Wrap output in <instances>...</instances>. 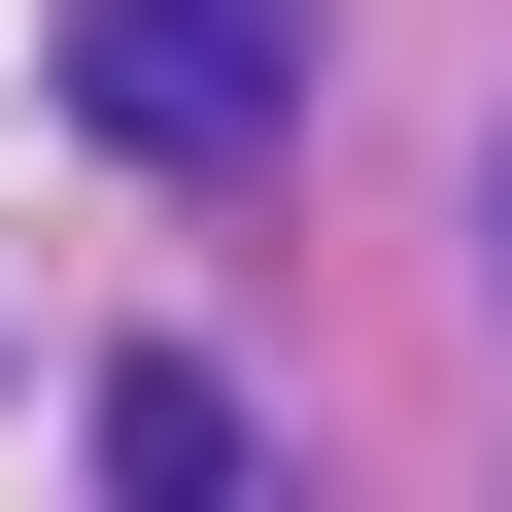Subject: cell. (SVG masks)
<instances>
[{"label":"cell","mask_w":512,"mask_h":512,"mask_svg":"<svg viewBox=\"0 0 512 512\" xmlns=\"http://www.w3.org/2000/svg\"><path fill=\"white\" fill-rule=\"evenodd\" d=\"M69 103L137 171H274L308 137V0H69Z\"/></svg>","instance_id":"obj_1"},{"label":"cell","mask_w":512,"mask_h":512,"mask_svg":"<svg viewBox=\"0 0 512 512\" xmlns=\"http://www.w3.org/2000/svg\"><path fill=\"white\" fill-rule=\"evenodd\" d=\"M103 512H239V376L137 342V376H103Z\"/></svg>","instance_id":"obj_2"},{"label":"cell","mask_w":512,"mask_h":512,"mask_svg":"<svg viewBox=\"0 0 512 512\" xmlns=\"http://www.w3.org/2000/svg\"><path fill=\"white\" fill-rule=\"evenodd\" d=\"M478 274H512V171H478Z\"/></svg>","instance_id":"obj_3"}]
</instances>
